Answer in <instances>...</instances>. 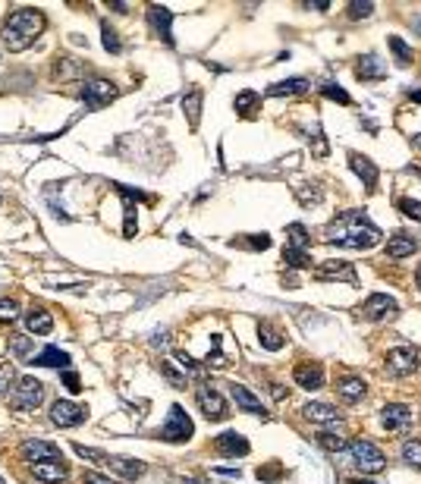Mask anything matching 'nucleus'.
Returning <instances> with one entry per match:
<instances>
[{"instance_id":"f257e3e1","label":"nucleus","mask_w":421,"mask_h":484,"mask_svg":"<svg viewBox=\"0 0 421 484\" xmlns=\"http://www.w3.org/2000/svg\"><path fill=\"white\" fill-rule=\"evenodd\" d=\"M327 242H337V246L346 248H371L381 242V230L368 220L361 211H343L324 233Z\"/></svg>"},{"instance_id":"f03ea898","label":"nucleus","mask_w":421,"mask_h":484,"mask_svg":"<svg viewBox=\"0 0 421 484\" xmlns=\"http://www.w3.org/2000/svg\"><path fill=\"white\" fill-rule=\"evenodd\" d=\"M45 26H47V19L41 10H35V6H19V10H13L4 22V44L13 54H19V50L32 48L35 38L45 32Z\"/></svg>"},{"instance_id":"7ed1b4c3","label":"nucleus","mask_w":421,"mask_h":484,"mask_svg":"<svg viewBox=\"0 0 421 484\" xmlns=\"http://www.w3.org/2000/svg\"><path fill=\"white\" fill-rule=\"evenodd\" d=\"M72 450L79 453L82 459H91V462H98V466H104V468H113V472H120L123 478H142L145 475V462H139V459H129V456H107V453H101V450H91V446H82V444H76Z\"/></svg>"},{"instance_id":"20e7f679","label":"nucleus","mask_w":421,"mask_h":484,"mask_svg":"<svg viewBox=\"0 0 421 484\" xmlns=\"http://www.w3.org/2000/svg\"><path fill=\"white\" fill-rule=\"evenodd\" d=\"M346 450H349L355 468H361V475H377V472H383V466H387V456L377 450L371 440H352Z\"/></svg>"},{"instance_id":"39448f33","label":"nucleus","mask_w":421,"mask_h":484,"mask_svg":"<svg viewBox=\"0 0 421 484\" xmlns=\"http://www.w3.org/2000/svg\"><path fill=\"white\" fill-rule=\"evenodd\" d=\"M45 400V384L35 378H19L16 387L10 390V406L19 409V412H32V409L41 406Z\"/></svg>"},{"instance_id":"423d86ee","label":"nucleus","mask_w":421,"mask_h":484,"mask_svg":"<svg viewBox=\"0 0 421 484\" xmlns=\"http://www.w3.org/2000/svg\"><path fill=\"white\" fill-rule=\"evenodd\" d=\"M192 434H195V424H192V418L186 415V409L183 406H170L167 424L157 431V437L167 440V444H186Z\"/></svg>"},{"instance_id":"0eeeda50","label":"nucleus","mask_w":421,"mask_h":484,"mask_svg":"<svg viewBox=\"0 0 421 484\" xmlns=\"http://www.w3.org/2000/svg\"><path fill=\"white\" fill-rule=\"evenodd\" d=\"M113 98H117V85L107 82V79H89V82L82 85V101L89 110L107 107Z\"/></svg>"},{"instance_id":"6e6552de","label":"nucleus","mask_w":421,"mask_h":484,"mask_svg":"<svg viewBox=\"0 0 421 484\" xmlns=\"http://www.w3.org/2000/svg\"><path fill=\"white\" fill-rule=\"evenodd\" d=\"M195 400H198V409L205 412L208 422H223V418L230 415L227 402H223V396L214 390L211 384H201L198 390H195Z\"/></svg>"},{"instance_id":"1a4fd4ad","label":"nucleus","mask_w":421,"mask_h":484,"mask_svg":"<svg viewBox=\"0 0 421 484\" xmlns=\"http://www.w3.org/2000/svg\"><path fill=\"white\" fill-rule=\"evenodd\" d=\"M85 418H89V409L79 406V402L57 400L54 406H50V422H54L57 428H76V424H82Z\"/></svg>"},{"instance_id":"9d476101","label":"nucleus","mask_w":421,"mask_h":484,"mask_svg":"<svg viewBox=\"0 0 421 484\" xmlns=\"http://www.w3.org/2000/svg\"><path fill=\"white\" fill-rule=\"evenodd\" d=\"M415 368H418V352L412 346H396L387 352V371L393 378H405V374H412Z\"/></svg>"},{"instance_id":"9b49d317","label":"nucleus","mask_w":421,"mask_h":484,"mask_svg":"<svg viewBox=\"0 0 421 484\" xmlns=\"http://www.w3.org/2000/svg\"><path fill=\"white\" fill-rule=\"evenodd\" d=\"M396 314V302L390 296H383V292H374V296L365 299V305H361V318L365 321H387Z\"/></svg>"},{"instance_id":"f8f14e48","label":"nucleus","mask_w":421,"mask_h":484,"mask_svg":"<svg viewBox=\"0 0 421 484\" xmlns=\"http://www.w3.org/2000/svg\"><path fill=\"white\" fill-rule=\"evenodd\" d=\"M381 424L387 431H393V434H403V431L412 424V409L399 406V402H387V406L381 409Z\"/></svg>"},{"instance_id":"ddd939ff","label":"nucleus","mask_w":421,"mask_h":484,"mask_svg":"<svg viewBox=\"0 0 421 484\" xmlns=\"http://www.w3.org/2000/svg\"><path fill=\"white\" fill-rule=\"evenodd\" d=\"M315 277L318 280H346V283H355V268L349 261H321L315 268Z\"/></svg>"},{"instance_id":"4468645a","label":"nucleus","mask_w":421,"mask_h":484,"mask_svg":"<svg viewBox=\"0 0 421 484\" xmlns=\"http://www.w3.org/2000/svg\"><path fill=\"white\" fill-rule=\"evenodd\" d=\"M293 378H296V384L299 387H305V390H321L324 387L321 362H299L296 365V371H293Z\"/></svg>"},{"instance_id":"2eb2a0df","label":"nucleus","mask_w":421,"mask_h":484,"mask_svg":"<svg viewBox=\"0 0 421 484\" xmlns=\"http://www.w3.org/2000/svg\"><path fill=\"white\" fill-rule=\"evenodd\" d=\"M23 456L35 466V462L63 459V453H60V446L50 444V440H26V444H23Z\"/></svg>"},{"instance_id":"dca6fc26","label":"nucleus","mask_w":421,"mask_h":484,"mask_svg":"<svg viewBox=\"0 0 421 484\" xmlns=\"http://www.w3.org/2000/svg\"><path fill=\"white\" fill-rule=\"evenodd\" d=\"M170 22H173V13L161 4H151L148 6V26L157 38H164V44H173V35H170Z\"/></svg>"},{"instance_id":"f3484780","label":"nucleus","mask_w":421,"mask_h":484,"mask_svg":"<svg viewBox=\"0 0 421 484\" xmlns=\"http://www.w3.org/2000/svg\"><path fill=\"white\" fill-rule=\"evenodd\" d=\"M32 475L38 481H45V484H60L69 475V468H67V462L63 459H47V462H35Z\"/></svg>"},{"instance_id":"a211bd4d","label":"nucleus","mask_w":421,"mask_h":484,"mask_svg":"<svg viewBox=\"0 0 421 484\" xmlns=\"http://www.w3.org/2000/svg\"><path fill=\"white\" fill-rule=\"evenodd\" d=\"M214 446L220 456H245L249 453V440L239 434V431H223L220 437H214Z\"/></svg>"},{"instance_id":"6ab92c4d","label":"nucleus","mask_w":421,"mask_h":484,"mask_svg":"<svg viewBox=\"0 0 421 484\" xmlns=\"http://www.w3.org/2000/svg\"><path fill=\"white\" fill-rule=\"evenodd\" d=\"M349 167H352L355 173H359V180L365 182L368 189H374V186H377V176H381V173H377L374 160H368L365 154H359V151H349Z\"/></svg>"},{"instance_id":"aec40b11","label":"nucleus","mask_w":421,"mask_h":484,"mask_svg":"<svg viewBox=\"0 0 421 484\" xmlns=\"http://www.w3.org/2000/svg\"><path fill=\"white\" fill-rule=\"evenodd\" d=\"M230 393H233L236 406L242 409V412H252V415H264V406H261V400H258V396L249 390V387H242V384H230Z\"/></svg>"},{"instance_id":"412c9836","label":"nucleus","mask_w":421,"mask_h":484,"mask_svg":"<svg viewBox=\"0 0 421 484\" xmlns=\"http://www.w3.org/2000/svg\"><path fill=\"white\" fill-rule=\"evenodd\" d=\"M355 76H359V79H383V76H387V66L381 63V57H377V54H365V57H359Z\"/></svg>"},{"instance_id":"4be33fe9","label":"nucleus","mask_w":421,"mask_h":484,"mask_svg":"<svg viewBox=\"0 0 421 484\" xmlns=\"http://www.w3.org/2000/svg\"><path fill=\"white\" fill-rule=\"evenodd\" d=\"M305 412V418L308 422H318V424H333V422H339V412L333 406H327V402H308V406L302 409Z\"/></svg>"},{"instance_id":"5701e85b","label":"nucleus","mask_w":421,"mask_h":484,"mask_svg":"<svg viewBox=\"0 0 421 484\" xmlns=\"http://www.w3.org/2000/svg\"><path fill=\"white\" fill-rule=\"evenodd\" d=\"M337 393H339V400H343V402L365 400V380H361V378H343L337 384Z\"/></svg>"},{"instance_id":"b1692460","label":"nucleus","mask_w":421,"mask_h":484,"mask_svg":"<svg viewBox=\"0 0 421 484\" xmlns=\"http://www.w3.org/2000/svg\"><path fill=\"white\" fill-rule=\"evenodd\" d=\"M35 365H41V368H69V356L57 346H45L35 356Z\"/></svg>"},{"instance_id":"393cba45","label":"nucleus","mask_w":421,"mask_h":484,"mask_svg":"<svg viewBox=\"0 0 421 484\" xmlns=\"http://www.w3.org/2000/svg\"><path fill=\"white\" fill-rule=\"evenodd\" d=\"M415 248H418L415 239L405 236V233H396V236L387 242V258H409Z\"/></svg>"},{"instance_id":"a878e982","label":"nucleus","mask_w":421,"mask_h":484,"mask_svg":"<svg viewBox=\"0 0 421 484\" xmlns=\"http://www.w3.org/2000/svg\"><path fill=\"white\" fill-rule=\"evenodd\" d=\"M26 327L32 330V334L45 336V334H50V330H54V318H50L45 308H32V312L26 314Z\"/></svg>"},{"instance_id":"bb28decb","label":"nucleus","mask_w":421,"mask_h":484,"mask_svg":"<svg viewBox=\"0 0 421 484\" xmlns=\"http://www.w3.org/2000/svg\"><path fill=\"white\" fill-rule=\"evenodd\" d=\"M308 92V79L296 76V79H283V82H274L271 88H267V94L271 98H283V94H302Z\"/></svg>"},{"instance_id":"cd10ccee","label":"nucleus","mask_w":421,"mask_h":484,"mask_svg":"<svg viewBox=\"0 0 421 484\" xmlns=\"http://www.w3.org/2000/svg\"><path fill=\"white\" fill-rule=\"evenodd\" d=\"M183 114L189 116V126H198V116H201V88H189L183 94Z\"/></svg>"},{"instance_id":"c85d7f7f","label":"nucleus","mask_w":421,"mask_h":484,"mask_svg":"<svg viewBox=\"0 0 421 484\" xmlns=\"http://www.w3.org/2000/svg\"><path fill=\"white\" fill-rule=\"evenodd\" d=\"M258 340H261V346L264 349H271V352H277V349H283V334L274 324H267V321H261L258 324Z\"/></svg>"},{"instance_id":"c756f323","label":"nucleus","mask_w":421,"mask_h":484,"mask_svg":"<svg viewBox=\"0 0 421 484\" xmlns=\"http://www.w3.org/2000/svg\"><path fill=\"white\" fill-rule=\"evenodd\" d=\"M233 104H236L239 114L252 120V116H255V110H258V104H261V98H258V92H239Z\"/></svg>"},{"instance_id":"7c9ffc66","label":"nucleus","mask_w":421,"mask_h":484,"mask_svg":"<svg viewBox=\"0 0 421 484\" xmlns=\"http://www.w3.org/2000/svg\"><path fill=\"white\" fill-rule=\"evenodd\" d=\"M286 246L289 248H308V242H311V236H308V230H305L302 224H289L286 226Z\"/></svg>"},{"instance_id":"2f4dec72","label":"nucleus","mask_w":421,"mask_h":484,"mask_svg":"<svg viewBox=\"0 0 421 484\" xmlns=\"http://www.w3.org/2000/svg\"><path fill=\"white\" fill-rule=\"evenodd\" d=\"M283 261H286V268H311V258L305 248H283Z\"/></svg>"},{"instance_id":"473e14b6","label":"nucleus","mask_w":421,"mask_h":484,"mask_svg":"<svg viewBox=\"0 0 421 484\" xmlns=\"http://www.w3.org/2000/svg\"><path fill=\"white\" fill-rule=\"evenodd\" d=\"M390 50L396 54V63L399 66H409L412 63V48L403 38H399V35H390Z\"/></svg>"},{"instance_id":"72a5a7b5","label":"nucleus","mask_w":421,"mask_h":484,"mask_svg":"<svg viewBox=\"0 0 421 484\" xmlns=\"http://www.w3.org/2000/svg\"><path fill=\"white\" fill-rule=\"evenodd\" d=\"M161 374H164L167 380H170V387H176V390H186L189 378H186V374H179L176 368H173V362H161Z\"/></svg>"},{"instance_id":"f704fd0d","label":"nucleus","mask_w":421,"mask_h":484,"mask_svg":"<svg viewBox=\"0 0 421 484\" xmlns=\"http://www.w3.org/2000/svg\"><path fill=\"white\" fill-rule=\"evenodd\" d=\"M403 462L421 468V440H405L403 444Z\"/></svg>"},{"instance_id":"c9c22d12","label":"nucleus","mask_w":421,"mask_h":484,"mask_svg":"<svg viewBox=\"0 0 421 484\" xmlns=\"http://www.w3.org/2000/svg\"><path fill=\"white\" fill-rule=\"evenodd\" d=\"M101 35H104V48L111 50V54H120V50H123V41H120L117 28H111L107 22H101Z\"/></svg>"},{"instance_id":"e433bc0d","label":"nucleus","mask_w":421,"mask_h":484,"mask_svg":"<svg viewBox=\"0 0 421 484\" xmlns=\"http://www.w3.org/2000/svg\"><path fill=\"white\" fill-rule=\"evenodd\" d=\"M10 352H13L16 358H26L28 352H32V336H23V334L10 336Z\"/></svg>"},{"instance_id":"4c0bfd02","label":"nucleus","mask_w":421,"mask_h":484,"mask_svg":"<svg viewBox=\"0 0 421 484\" xmlns=\"http://www.w3.org/2000/svg\"><path fill=\"white\" fill-rule=\"evenodd\" d=\"M318 444L324 446V450H330V453H339V450H346V440L343 437H337V434H327V431H321V434H318Z\"/></svg>"},{"instance_id":"58836bf2","label":"nucleus","mask_w":421,"mask_h":484,"mask_svg":"<svg viewBox=\"0 0 421 484\" xmlns=\"http://www.w3.org/2000/svg\"><path fill=\"white\" fill-rule=\"evenodd\" d=\"M321 92L327 94L330 101H339V104H352V98H349V92H343L337 82H321Z\"/></svg>"},{"instance_id":"ea45409f","label":"nucleus","mask_w":421,"mask_h":484,"mask_svg":"<svg viewBox=\"0 0 421 484\" xmlns=\"http://www.w3.org/2000/svg\"><path fill=\"white\" fill-rule=\"evenodd\" d=\"M19 318V302L16 299H0V321H16Z\"/></svg>"},{"instance_id":"a19ab883","label":"nucleus","mask_w":421,"mask_h":484,"mask_svg":"<svg viewBox=\"0 0 421 484\" xmlns=\"http://www.w3.org/2000/svg\"><path fill=\"white\" fill-rule=\"evenodd\" d=\"M396 208L403 211L405 217H412V220H421V202H412V198H399V202H396Z\"/></svg>"},{"instance_id":"79ce46f5","label":"nucleus","mask_w":421,"mask_h":484,"mask_svg":"<svg viewBox=\"0 0 421 484\" xmlns=\"http://www.w3.org/2000/svg\"><path fill=\"white\" fill-rule=\"evenodd\" d=\"M374 13V4L365 0V4H349V19H368Z\"/></svg>"},{"instance_id":"37998d69","label":"nucleus","mask_w":421,"mask_h":484,"mask_svg":"<svg viewBox=\"0 0 421 484\" xmlns=\"http://www.w3.org/2000/svg\"><path fill=\"white\" fill-rule=\"evenodd\" d=\"M63 384H67V390H69V393H82V390H85L82 380H79V374H76V371H69V368L63 371Z\"/></svg>"},{"instance_id":"c03bdc74","label":"nucleus","mask_w":421,"mask_h":484,"mask_svg":"<svg viewBox=\"0 0 421 484\" xmlns=\"http://www.w3.org/2000/svg\"><path fill=\"white\" fill-rule=\"evenodd\" d=\"M176 358H179V365H183V368H189L192 374H201V371H205L192 356H189V352H176Z\"/></svg>"},{"instance_id":"a18cd8bd","label":"nucleus","mask_w":421,"mask_h":484,"mask_svg":"<svg viewBox=\"0 0 421 484\" xmlns=\"http://www.w3.org/2000/svg\"><path fill=\"white\" fill-rule=\"evenodd\" d=\"M242 246H249V248H261V252H264V248H271V236H267V233H261V236L245 239Z\"/></svg>"},{"instance_id":"49530a36","label":"nucleus","mask_w":421,"mask_h":484,"mask_svg":"<svg viewBox=\"0 0 421 484\" xmlns=\"http://www.w3.org/2000/svg\"><path fill=\"white\" fill-rule=\"evenodd\" d=\"M82 484H120V481H113V478H104V475H98V472H85Z\"/></svg>"},{"instance_id":"de8ad7c7","label":"nucleus","mask_w":421,"mask_h":484,"mask_svg":"<svg viewBox=\"0 0 421 484\" xmlns=\"http://www.w3.org/2000/svg\"><path fill=\"white\" fill-rule=\"evenodd\" d=\"M6 387H10V374H6V371H0V396L6 393Z\"/></svg>"},{"instance_id":"09e8293b","label":"nucleus","mask_w":421,"mask_h":484,"mask_svg":"<svg viewBox=\"0 0 421 484\" xmlns=\"http://www.w3.org/2000/svg\"><path fill=\"white\" fill-rule=\"evenodd\" d=\"M305 6H308V10H327V0H318V4H305Z\"/></svg>"},{"instance_id":"8fccbe9b","label":"nucleus","mask_w":421,"mask_h":484,"mask_svg":"<svg viewBox=\"0 0 421 484\" xmlns=\"http://www.w3.org/2000/svg\"><path fill=\"white\" fill-rule=\"evenodd\" d=\"M412 28H415V32H421V16L412 19Z\"/></svg>"},{"instance_id":"3c124183","label":"nucleus","mask_w":421,"mask_h":484,"mask_svg":"<svg viewBox=\"0 0 421 484\" xmlns=\"http://www.w3.org/2000/svg\"><path fill=\"white\" fill-rule=\"evenodd\" d=\"M412 101H418V104H421V88H418V92H412Z\"/></svg>"},{"instance_id":"603ef678","label":"nucleus","mask_w":421,"mask_h":484,"mask_svg":"<svg viewBox=\"0 0 421 484\" xmlns=\"http://www.w3.org/2000/svg\"><path fill=\"white\" fill-rule=\"evenodd\" d=\"M412 145H415V148H421V136H415V138H412Z\"/></svg>"},{"instance_id":"864d4df0","label":"nucleus","mask_w":421,"mask_h":484,"mask_svg":"<svg viewBox=\"0 0 421 484\" xmlns=\"http://www.w3.org/2000/svg\"><path fill=\"white\" fill-rule=\"evenodd\" d=\"M349 484H371V481H361V478H352Z\"/></svg>"},{"instance_id":"5fc2aeb1","label":"nucleus","mask_w":421,"mask_h":484,"mask_svg":"<svg viewBox=\"0 0 421 484\" xmlns=\"http://www.w3.org/2000/svg\"><path fill=\"white\" fill-rule=\"evenodd\" d=\"M415 283H418V286H421V268H418V270H415Z\"/></svg>"},{"instance_id":"6e6d98bb","label":"nucleus","mask_w":421,"mask_h":484,"mask_svg":"<svg viewBox=\"0 0 421 484\" xmlns=\"http://www.w3.org/2000/svg\"><path fill=\"white\" fill-rule=\"evenodd\" d=\"M0 484H6V481H4V478H0Z\"/></svg>"}]
</instances>
